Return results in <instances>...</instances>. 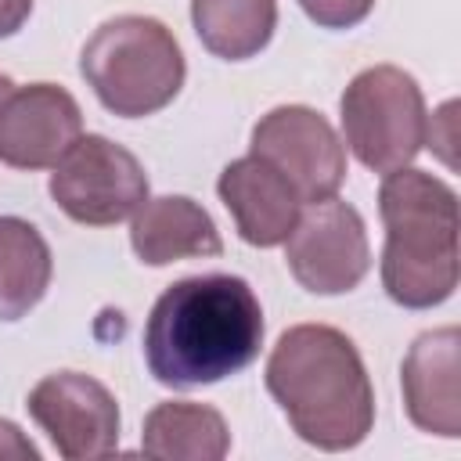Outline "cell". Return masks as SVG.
Instances as JSON below:
<instances>
[{
  "mask_svg": "<svg viewBox=\"0 0 461 461\" xmlns=\"http://www.w3.org/2000/svg\"><path fill=\"white\" fill-rule=\"evenodd\" d=\"M263 306L245 277L194 274L173 281L144 324V360L155 382L198 389L245 371L263 346Z\"/></svg>",
  "mask_w": 461,
  "mask_h": 461,
  "instance_id": "6da1fadb",
  "label": "cell"
},
{
  "mask_svg": "<svg viewBox=\"0 0 461 461\" xmlns=\"http://www.w3.org/2000/svg\"><path fill=\"white\" fill-rule=\"evenodd\" d=\"M249 155L277 169L303 205L331 198L346 180V144L335 126L306 104H277L252 126Z\"/></svg>",
  "mask_w": 461,
  "mask_h": 461,
  "instance_id": "ba28073f",
  "label": "cell"
},
{
  "mask_svg": "<svg viewBox=\"0 0 461 461\" xmlns=\"http://www.w3.org/2000/svg\"><path fill=\"white\" fill-rule=\"evenodd\" d=\"M50 198L76 223L112 227L133 216L148 198V173L122 144L86 133L58 158L50 173Z\"/></svg>",
  "mask_w": 461,
  "mask_h": 461,
  "instance_id": "8992f818",
  "label": "cell"
},
{
  "mask_svg": "<svg viewBox=\"0 0 461 461\" xmlns=\"http://www.w3.org/2000/svg\"><path fill=\"white\" fill-rule=\"evenodd\" d=\"M140 450L155 461H220L230 450V429L209 403L166 400L148 411Z\"/></svg>",
  "mask_w": 461,
  "mask_h": 461,
  "instance_id": "5bb4252c",
  "label": "cell"
},
{
  "mask_svg": "<svg viewBox=\"0 0 461 461\" xmlns=\"http://www.w3.org/2000/svg\"><path fill=\"white\" fill-rule=\"evenodd\" d=\"M0 461H40L36 443L7 418H0Z\"/></svg>",
  "mask_w": 461,
  "mask_h": 461,
  "instance_id": "ac0fdd59",
  "label": "cell"
},
{
  "mask_svg": "<svg viewBox=\"0 0 461 461\" xmlns=\"http://www.w3.org/2000/svg\"><path fill=\"white\" fill-rule=\"evenodd\" d=\"M202 47L223 61L256 58L277 29V0H191Z\"/></svg>",
  "mask_w": 461,
  "mask_h": 461,
  "instance_id": "2e32d148",
  "label": "cell"
},
{
  "mask_svg": "<svg viewBox=\"0 0 461 461\" xmlns=\"http://www.w3.org/2000/svg\"><path fill=\"white\" fill-rule=\"evenodd\" d=\"M130 245L137 259L148 267H166L176 259H205L223 252L212 216L187 194L144 198L130 223Z\"/></svg>",
  "mask_w": 461,
  "mask_h": 461,
  "instance_id": "4fadbf2b",
  "label": "cell"
},
{
  "mask_svg": "<svg viewBox=\"0 0 461 461\" xmlns=\"http://www.w3.org/2000/svg\"><path fill=\"white\" fill-rule=\"evenodd\" d=\"M378 216L385 223L378 267L385 295L403 310L447 303L461 277L454 187L414 166L393 169L378 187Z\"/></svg>",
  "mask_w": 461,
  "mask_h": 461,
  "instance_id": "3957f363",
  "label": "cell"
},
{
  "mask_svg": "<svg viewBox=\"0 0 461 461\" xmlns=\"http://www.w3.org/2000/svg\"><path fill=\"white\" fill-rule=\"evenodd\" d=\"M25 407L65 461H97L119 450V403L94 375L54 371L29 389Z\"/></svg>",
  "mask_w": 461,
  "mask_h": 461,
  "instance_id": "9c48e42d",
  "label": "cell"
},
{
  "mask_svg": "<svg viewBox=\"0 0 461 461\" xmlns=\"http://www.w3.org/2000/svg\"><path fill=\"white\" fill-rule=\"evenodd\" d=\"M83 137V112L58 83L11 86L0 97V162L14 169H54Z\"/></svg>",
  "mask_w": 461,
  "mask_h": 461,
  "instance_id": "30bf717a",
  "label": "cell"
},
{
  "mask_svg": "<svg viewBox=\"0 0 461 461\" xmlns=\"http://www.w3.org/2000/svg\"><path fill=\"white\" fill-rule=\"evenodd\" d=\"M32 14V0H0V40L14 36Z\"/></svg>",
  "mask_w": 461,
  "mask_h": 461,
  "instance_id": "d6986e66",
  "label": "cell"
},
{
  "mask_svg": "<svg viewBox=\"0 0 461 461\" xmlns=\"http://www.w3.org/2000/svg\"><path fill=\"white\" fill-rule=\"evenodd\" d=\"M267 393L292 432L321 450H353L375 425V389L353 339L331 324L281 331L267 357Z\"/></svg>",
  "mask_w": 461,
  "mask_h": 461,
  "instance_id": "7a4b0ae2",
  "label": "cell"
},
{
  "mask_svg": "<svg viewBox=\"0 0 461 461\" xmlns=\"http://www.w3.org/2000/svg\"><path fill=\"white\" fill-rule=\"evenodd\" d=\"M349 151L371 173H393L425 148L429 112L418 79L396 65H371L349 79L339 101Z\"/></svg>",
  "mask_w": 461,
  "mask_h": 461,
  "instance_id": "5b68a950",
  "label": "cell"
},
{
  "mask_svg": "<svg viewBox=\"0 0 461 461\" xmlns=\"http://www.w3.org/2000/svg\"><path fill=\"white\" fill-rule=\"evenodd\" d=\"M11 86H14V83H11V79H7V76H0V97H4V94H7V90H11Z\"/></svg>",
  "mask_w": 461,
  "mask_h": 461,
  "instance_id": "ffe728a7",
  "label": "cell"
},
{
  "mask_svg": "<svg viewBox=\"0 0 461 461\" xmlns=\"http://www.w3.org/2000/svg\"><path fill=\"white\" fill-rule=\"evenodd\" d=\"M216 191L238 227V238L256 249L285 245L303 209L292 184L256 155L227 162L216 180Z\"/></svg>",
  "mask_w": 461,
  "mask_h": 461,
  "instance_id": "7c38bea8",
  "label": "cell"
},
{
  "mask_svg": "<svg viewBox=\"0 0 461 461\" xmlns=\"http://www.w3.org/2000/svg\"><path fill=\"white\" fill-rule=\"evenodd\" d=\"M285 263L313 295L353 292L371 270V245L360 212L335 194L310 202L299 209V220L285 238Z\"/></svg>",
  "mask_w": 461,
  "mask_h": 461,
  "instance_id": "52a82bcc",
  "label": "cell"
},
{
  "mask_svg": "<svg viewBox=\"0 0 461 461\" xmlns=\"http://www.w3.org/2000/svg\"><path fill=\"white\" fill-rule=\"evenodd\" d=\"M299 7L321 29H353L371 14L375 0H299Z\"/></svg>",
  "mask_w": 461,
  "mask_h": 461,
  "instance_id": "e0dca14e",
  "label": "cell"
},
{
  "mask_svg": "<svg viewBox=\"0 0 461 461\" xmlns=\"http://www.w3.org/2000/svg\"><path fill=\"white\" fill-rule=\"evenodd\" d=\"M50 274L43 234L22 216H0V321H22L47 295Z\"/></svg>",
  "mask_w": 461,
  "mask_h": 461,
  "instance_id": "9a60e30c",
  "label": "cell"
},
{
  "mask_svg": "<svg viewBox=\"0 0 461 461\" xmlns=\"http://www.w3.org/2000/svg\"><path fill=\"white\" fill-rule=\"evenodd\" d=\"M461 331L454 324L421 331L400 367L407 418L432 436H461Z\"/></svg>",
  "mask_w": 461,
  "mask_h": 461,
  "instance_id": "8fae6325",
  "label": "cell"
},
{
  "mask_svg": "<svg viewBox=\"0 0 461 461\" xmlns=\"http://www.w3.org/2000/svg\"><path fill=\"white\" fill-rule=\"evenodd\" d=\"M79 72L112 115L144 119L180 94L187 65L176 36L158 18L115 14L83 43Z\"/></svg>",
  "mask_w": 461,
  "mask_h": 461,
  "instance_id": "277c9868",
  "label": "cell"
}]
</instances>
